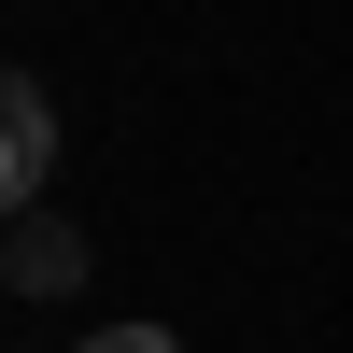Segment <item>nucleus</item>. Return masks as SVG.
Segmentation results:
<instances>
[{"label":"nucleus","instance_id":"nucleus-1","mask_svg":"<svg viewBox=\"0 0 353 353\" xmlns=\"http://www.w3.org/2000/svg\"><path fill=\"white\" fill-rule=\"evenodd\" d=\"M43 170H57V113H43V85H28V71H0V212H28Z\"/></svg>","mask_w":353,"mask_h":353},{"label":"nucleus","instance_id":"nucleus-2","mask_svg":"<svg viewBox=\"0 0 353 353\" xmlns=\"http://www.w3.org/2000/svg\"><path fill=\"white\" fill-rule=\"evenodd\" d=\"M0 283H28V297H71V283H85V241H71V226H0Z\"/></svg>","mask_w":353,"mask_h":353},{"label":"nucleus","instance_id":"nucleus-3","mask_svg":"<svg viewBox=\"0 0 353 353\" xmlns=\"http://www.w3.org/2000/svg\"><path fill=\"white\" fill-rule=\"evenodd\" d=\"M85 353H170V339H156V325H128V339H85Z\"/></svg>","mask_w":353,"mask_h":353}]
</instances>
